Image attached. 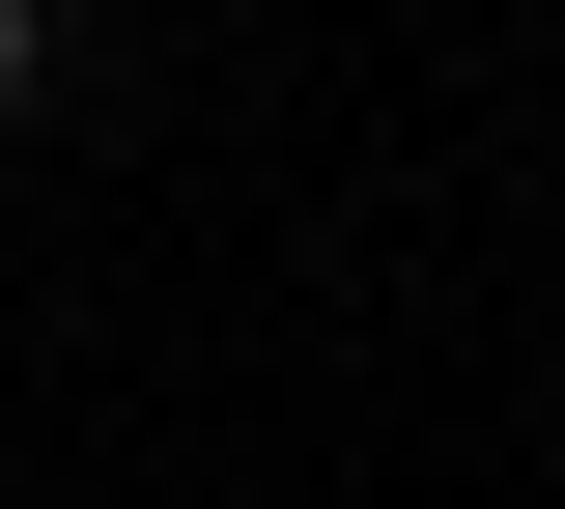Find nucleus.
Returning <instances> with one entry per match:
<instances>
[{"instance_id":"1","label":"nucleus","mask_w":565,"mask_h":509,"mask_svg":"<svg viewBox=\"0 0 565 509\" xmlns=\"http://www.w3.org/2000/svg\"><path fill=\"white\" fill-rule=\"evenodd\" d=\"M29 85H57V0H0V114H29Z\"/></svg>"}]
</instances>
